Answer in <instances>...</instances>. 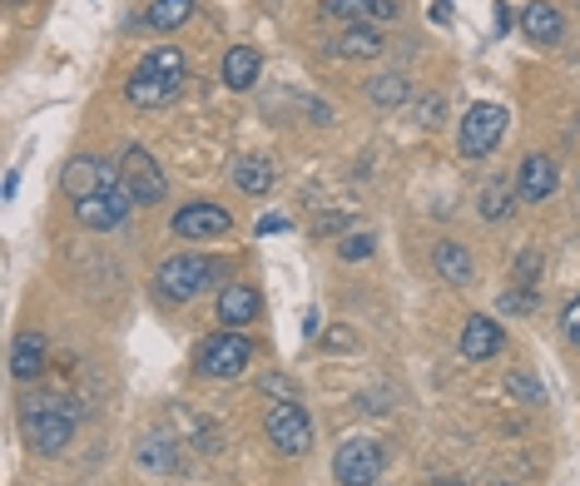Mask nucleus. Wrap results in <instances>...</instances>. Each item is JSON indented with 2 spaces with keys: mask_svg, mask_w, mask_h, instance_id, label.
<instances>
[{
  "mask_svg": "<svg viewBox=\"0 0 580 486\" xmlns=\"http://www.w3.org/2000/svg\"><path fill=\"white\" fill-rule=\"evenodd\" d=\"M129 209H134V194H129L125 185H115V189H105V194H95V199H80L75 218L85 228H119L129 218Z\"/></svg>",
  "mask_w": 580,
  "mask_h": 486,
  "instance_id": "1a4fd4ad",
  "label": "nucleus"
},
{
  "mask_svg": "<svg viewBox=\"0 0 580 486\" xmlns=\"http://www.w3.org/2000/svg\"><path fill=\"white\" fill-rule=\"evenodd\" d=\"M234 228V214L218 204H189L174 214V234L179 238H209V234H228Z\"/></svg>",
  "mask_w": 580,
  "mask_h": 486,
  "instance_id": "9b49d317",
  "label": "nucleus"
},
{
  "mask_svg": "<svg viewBox=\"0 0 580 486\" xmlns=\"http://www.w3.org/2000/svg\"><path fill=\"white\" fill-rule=\"evenodd\" d=\"M560 185V169L546 159V154H531L526 164H521V179H516V189H521V199H531V204H541V199H551Z\"/></svg>",
  "mask_w": 580,
  "mask_h": 486,
  "instance_id": "f8f14e48",
  "label": "nucleus"
},
{
  "mask_svg": "<svg viewBox=\"0 0 580 486\" xmlns=\"http://www.w3.org/2000/svg\"><path fill=\"white\" fill-rule=\"evenodd\" d=\"M140 462H144V466H159V472H169L174 457H169V447H164L159 437H150V442L140 447Z\"/></svg>",
  "mask_w": 580,
  "mask_h": 486,
  "instance_id": "393cba45",
  "label": "nucleus"
},
{
  "mask_svg": "<svg viewBox=\"0 0 580 486\" xmlns=\"http://www.w3.org/2000/svg\"><path fill=\"white\" fill-rule=\"evenodd\" d=\"M431 259H437V273L447 283H472V253H466L462 244H437Z\"/></svg>",
  "mask_w": 580,
  "mask_h": 486,
  "instance_id": "6ab92c4d",
  "label": "nucleus"
},
{
  "mask_svg": "<svg viewBox=\"0 0 580 486\" xmlns=\"http://www.w3.org/2000/svg\"><path fill=\"white\" fill-rule=\"evenodd\" d=\"M184 85H189V75H184V55L174 50V45H159V50L144 55V66L129 75L125 99L129 105H140V109H159V105H169Z\"/></svg>",
  "mask_w": 580,
  "mask_h": 486,
  "instance_id": "f257e3e1",
  "label": "nucleus"
},
{
  "mask_svg": "<svg viewBox=\"0 0 580 486\" xmlns=\"http://www.w3.org/2000/svg\"><path fill=\"white\" fill-rule=\"evenodd\" d=\"M234 185L244 189V194H269L273 189V164L258 159V154H244V159H234Z\"/></svg>",
  "mask_w": 580,
  "mask_h": 486,
  "instance_id": "a211bd4d",
  "label": "nucleus"
},
{
  "mask_svg": "<svg viewBox=\"0 0 580 486\" xmlns=\"http://www.w3.org/2000/svg\"><path fill=\"white\" fill-rule=\"evenodd\" d=\"M560 323H566V337L580 347V298L566 303V313H560Z\"/></svg>",
  "mask_w": 580,
  "mask_h": 486,
  "instance_id": "bb28decb",
  "label": "nucleus"
},
{
  "mask_svg": "<svg viewBox=\"0 0 580 486\" xmlns=\"http://www.w3.org/2000/svg\"><path fill=\"white\" fill-rule=\"evenodd\" d=\"M343 55H353V60H372V55H382V35L367 31V25H347V31H343Z\"/></svg>",
  "mask_w": 580,
  "mask_h": 486,
  "instance_id": "412c9836",
  "label": "nucleus"
},
{
  "mask_svg": "<svg viewBox=\"0 0 580 486\" xmlns=\"http://www.w3.org/2000/svg\"><path fill=\"white\" fill-rule=\"evenodd\" d=\"M214 278H218V263H214V259H199V253H179V259H169V263L159 269V293H164L169 303H193Z\"/></svg>",
  "mask_w": 580,
  "mask_h": 486,
  "instance_id": "f03ea898",
  "label": "nucleus"
},
{
  "mask_svg": "<svg viewBox=\"0 0 580 486\" xmlns=\"http://www.w3.org/2000/svg\"><path fill=\"white\" fill-rule=\"evenodd\" d=\"M258 318V293L248 288V283H228L224 293H218V323L228 328H244Z\"/></svg>",
  "mask_w": 580,
  "mask_h": 486,
  "instance_id": "4468645a",
  "label": "nucleus"
},
{
  "mask_svg": "<svg viewBox=\"0 0 580 486\" xmlns=\"http://www.w3.org/2000/svg\"><path fill=\"white\" fill-rule=\"evenodd\" d=\"M288 228V218H258V234H283Z\"/></svg>",
  "mask_w": 580,
  "mask_h": 486,
  "instance_id": "c85d7f7f",
  "label": "nucleus"
},
{
  "mask_svg": "<svg viewBox=\"0 0 580 486\" xmlns=\"http://www.w3.org/2000/svg\"><path fill=\"white\" fill-rule=\"evenodd\" d=\"M119 179H115V164H105V159H90V154H80V159H70L64 164V174H60V189L70 199H95V194H105V189H115Z\"/></svg>",
  "mask_w": 580,
  "mask_h": 486,
  "instance_id": "0eeeda50",
  "label": "nucleus"
},
{
  "mask_svg": "<svg viewBox=\"0 0 580 486\" xmlns=\"http://www.w3.org/2000/svg\"><path fill=\"white\" fill-rule=\"evenodd\" d=\"M45 368V337L40 333H21L11 343V372L15 378H40Z\"/></svg>",
  "mask_w": 580,
  "mask_h": 486,
  "instance_id": "dca6fc26",
  "label": "nucleus"
},
{
  "mask_svg": "<svg viewBox=\"0 0 580 486\" xmlns=\"http://www.w3.org/2000/svg\"><path fill=\"white\" fill-rule=\"evenodd\" d=\"M263 392H279L283 402H298V398H293V382L288 378H263Z\"/></svg>",
  "mask_w": 580,
  "mask_h": 486,
  "instance_id": "cd10ccee",
  "label": "nucleus"
},
{
  "mask_svg": "<svg viewBox=\"0 0 580 486\" xmlns=\"http://www.w3.org/2000/svg\"><path fill=\"white\" fill-rule=\"evenodd\" d=\"M248 363H253V343H248L244 333H234V328L199 347V372H204V378H238Z\"/></svg>",
  "mask_w": 580,
  "mask_h": 486,
  "instance_id": "20e7f679",
  "label": "nucleus"
},
{
  "mask_svg": "<svg viewBox=\"0 0 580 486\" xmlns=\"http://www.w3.org/2000/svg\"><path fill=\"white\" fill-rule=\"evenodd\" d=\"M189 15H193V0H154L150 11H144V21H150L154 31H179Z\"/></svg>",
  "mask_w": 580,
  "mask_h": 486,
  "instance_id": "aec40b11",
  "label": "nucleus"
},
{
  "mask_svg": "<svg viewBox=\"0 0 580 486\" xmlns=\"http://www.w3.org/2000/svg\"><path fill=\"white\" fill-rule=\"evenodd\" d=\"M119 169H125V189L134 194V204H159L164 189H169V185H164V169L154 164L150 150H129Z\"/></svg>",
  "mask_w": 580,
  "mask_h": 486,
  "instance_id": "6e6552de",
  "label": "nucleus"
},
{
  "mask_svg": "<svg viewBox=\"0 0 580 486\" xmlns=\"http://www.w3.org/2000/svg\"><path fill=\"white\" fill-rule=\"evenodd\" d=\"M333 476L338 486H372L382 476V447L372 437H347L333 457Z\"/></svg>",
  "mask_w": 580,
  "mask_h": 486,
  "instance_id": "7ed1b4c3",
  "label": "nucleus"
},
{
  "mask_svg": "<svg viewBox=\"0 0 580 486\" xmlns=\"http://www.w3.org/2000/svg\"><path fill=\"white\" fill-rule=\"evenodd\" d=\"M372 99H377V105H402V99H407V80H402V75L372 80Z\"/></svg>",
  "mask_w": 580,
  "mask_h": 486,
  "instance_id": "4be33fe9",
  "label": "nucleus"
},
{
  "mask_svg": "<svg viewBox=\"0 0 580 486\" xmlns=\"http://www.w3.org/2000/svg\"><path fill=\"white\" fill-rule=\"evenodd\" d=\"M511 392H526V398H531V402H536V398H541V392H536V382H526V378H511Z\"/></svg>",
  "mask_w": 580,
  "mask_h": 486,
  "instance_id": "c756f323",
  "label": "nucleus"
},
{
  "mask_svg": "<svg viewBox=\"0 0 580 486\" xmlns=\"http://www.w3.org/2000/svg\"><path fill=\"white\" fill-rule=\"evenodd\" d=\"M263 432H269V442L279 447L283 457H303L312 447V422L298 402H279V407L269 412V422H263Z\"/></svg>",
  "mask_w": 580,
  "mask_h": 486,
  "instance_id": "39448f33",
  "label": "nucleus"
},
{
  "mask_svg": "<svg viewBox=\"0 0 580 486\" xmlns=\"http://www.w3.org/2000/svg\"><path fill=\"white\" fill-rule=\"evenodd\" d=\"M521 25H526V35H531L536 45H556V40H560V31H566V25H560V11H556V5H546V0L526 5Z\"/></svg>",
  "mask_w": 580,
  "mask_h": 486,
  "instance_id": "f3484780",
  "label": "nucleus"
},
{
  "mask_svg": "<svg viewBox=\"0 0 580 486\" xmlns=\"http://www.w3.org/2000/svg\"><path fill=\"white\" fill-rule=\"evenodd\" d=\"M501 486H506V482H501Z\"/></svg>",
  "mask_w": 580,
  "mask_h": 486,
  "instance_id": "7c9ffc66",
  "label": "nucleus"
},
{
  "mask_svg": "<svg viewBox=\"0 0 580 486\" xmlns=\"http://www.w3.org/2000/svg\"><path fill=\"white\" fill-rule=\"evenodd\" d=\"M482 214L486 218H501L506 214V185H501V179H492V185L482 189Z\"/></svg>",
  "mask_w": 580,
  "mask_h": 486,
  "instance_id": "b1692460",
  "label": "nucleus"
},
{
  "mask_svg": "<svg viewBox=\"0 0 580 486\" xmlns=\"http://www.w3.org/2000/svg\"><path fill=\"white\" fill-rule=\"evenodd\" d=\"M501 134H506V109L501 105H472L462 115V154H472V159L492 154L496 144H501Z\"/></svg>",
  "mask_w": 580,
  "mask_h": 486,
  "instance_id": "423d86ee",
  "label": "nucleus"
},
{
  "mask_svg": "<svg viewBox=\"0 0 580 486\" xmlns=\"http://www.w3.org/2000/svg\"><path fill=\"white\" fill-rule=\"evenodd\" d=\"M338 253H343L347 263H353V259H367V253H372V234H347L343 244H338Z\"/></svg>",
  "mask_w": 580,
  "mask_h": 486,
  "instance_id": "a878e982",
  "label": "nucleus"
},
{
  "mask_svg": "<svg viewBox=\"0 0 580 486\" xmlns=\"http://www.w3.org/2000/svg\"><path fill=\"white\" fill-rule=\"evenodd\" d=\"M328 15H343V21H363V15H372V0H328Z\"/></svg>",
  "mask_w": 580,
  "mask_h": 486,
  "instance_id": "5701e85b",
  "label": "nucleus"
},
{
  "mask_svg": "<svg viewBox=\"0 0 580 486\" xmlns=\"http://www.w3.org/2000/svg\"><path fill=\"white\" fill-rule=\"evenodd\" d=\"M501 353V323H492V318H466L462 328V357H472V363H486V357Z\"/></svg>",
  "mask_w": 580,
  "mask_h": 486,
  "instance_id": "ddd939ff",
  "label": "nucleus"
},
{
  "mask_svg": "<svg viewBox=\"0 0 580 486\" xmlns=\"http://www.w3.org/2000/svg\"><path fill=\"white\" fill-rule=\"evenodd\" d=\"M258 50L253 45H234V50L224 55V85L228 90H253V80H258Z\"/></svg>",
  "mask_w": 580,
  "mask_h": 486,
  "instance_id": "2eb2a0df",
  "label": "nucleus"
},
{
  "mask_svg": "<svg viewBox=\"0 0 580 486\" xmlns=\"http://www.w3.org/2000/svg\"><path fill=\"white\" fill-rule=\"evenodd\" d=\"M75 437V417H64V412H40V417H25V442L35 447L40 457H55L70 447Z\"/></svg>",
  "mask_w": 580,
  "mask_h": 486,
  "instance_id": "9d476101",
  "label": "nucleus"
}]
</instances>
